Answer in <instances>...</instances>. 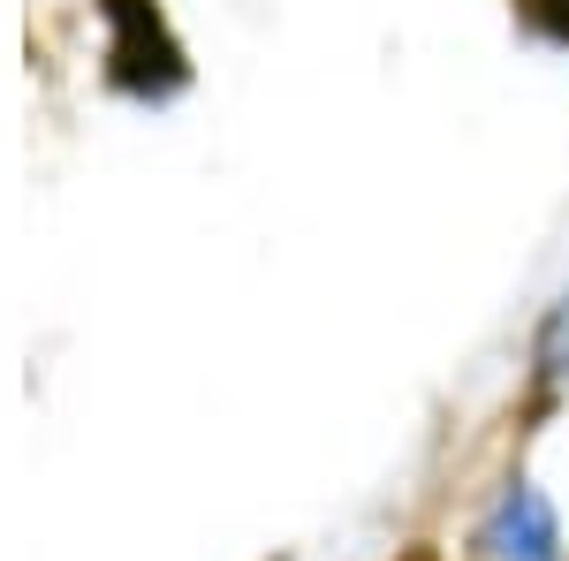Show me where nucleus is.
<instances>
[{
    "label": "nucleus",
    "instance_id": "f03ea898",
    "mask_svg": "<svg viewBox=\"0 0 569 561\" xmlns=\"http://www.w3.org/2000/svg\"><path fill=\"white\" fill-rule=\"evenodd\" d=\"M531 388L569 394V289H555L547 311H539V327H531Z\"/></svg>",
    "mask_w": 569,
    "mask_h": 561
},
{
    "label": "nucleus",
    "instance_id": "f257e3e1",
    "mask_svg": "<svg viewBox=\"0 0 569 561\" xmlns=\"http://www.w3.org/2000/svg\"><path fill=\"white\" fill-rule=\"evenodd\" d=\"M486 561H569V523L539 478H509L479 517Z\"/></svg>",
    "mask_w": 569,
    "mask_h": 561
}]
</instances>
